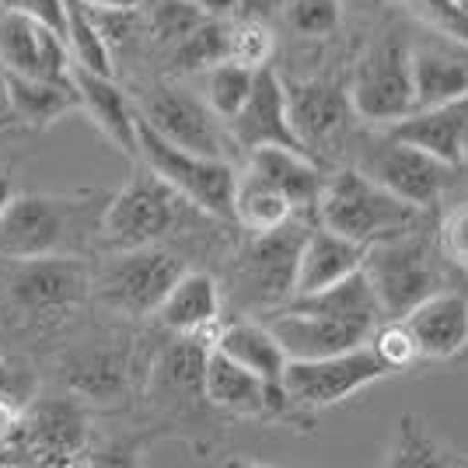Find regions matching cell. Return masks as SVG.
I'll list each match as a JSON object with an SVG mask.
<instances>
[{"mask_svg": "<svg viewBox=\"0 0 468 468\" xmlns=\"http://www.w3.org/2000/svg\"><path fill=\"white\" fill-rule=\"evenodd\" d=\"M381 318L385 314L378 308L367 276L356 270L325 291L297 293L287 304L266 312L262 322L273 329L291 360H312L371 343Z\"/></svg>", "mask_w": 468, "mask_h": 468, "instance_id": "1", "label": "cell"}, {"mask_svg": "<svg viewBox=\"0 0 468 468\" xmlns=\"http://www.w3.org/2000/svg\"><path fill=\"white\" fill-rule=\"evenodd\" d=\"M91 301V266L80 255L0 259V312L11 329L42 332Z\"/></svg>", "mask_w": 468, "mask_h": 468, "instance_id": "2", "label": "cell"}, {"mask_svg": "<svg viewBox=\"0 0 468 468\" xmlns=\"http://www.w3.org/2000/svg\"><path fill=\"white\" fill-rule=\"evenodd\" d=\"M105 193H15L0 214V259L80 255L88 231H98Z\"/></svg>", "mask_w": 468, "mask_h": 468, "instance_id": "3", "label": "cell"}, {"mask_svg": "<svg viewBox=\"0 0 468 468\" xmlns=\"http://www.w3.org/2000/svg\"><path fill=\"white\" fill-rule=\"evenodd\" d=\"M430 210L412 207L410 199L395 196L381 182L364 176L356 165H339L325 172L322 193L314 203V220L335 234L360 241L364 249L385 238H399L427 228Z\"/></svg>", "mask_w": 468, "mask_h": 468, "instance_id": "4", "label": "cell"}, {"mask_svg": "<svg viewBox=\"0 0 468 468\" xmlns=\"http://www.w3.org/2000/svg\"><path fill=\"white\" fill-rule=\"evenodd\" d=\"M189 214H196L189 199H182L144 161H133V176L126 178V186L105 199L98 238L109 252L161 245L168 234L186 228Z\"/></svg>", "mask_w": 468, "mask_h": 468, "instance_id": "5", "label": "cell"}, {"mask_svg": "<svg viewBox=\"0 0 468 468\" xmlns=\"http://www.w3.org/2000/svg\"><path fill=\"white\" fill-rule=\"evenodd\" d=\"M312 217H291L273 231L249 234L231 259V297L252 314H266L293 297L297 259Z\"/></svg>", "mask_w": 468, "mask_h": 468, "instance_id": "6", "label": "cell"}, {"mask_svg": "<svg viewBox=\"0 0 468 468\" xmlns=\"http://www.w3.org/2000/svg\"><path fill=\"white\" fill-rule=\"evenodd\" d=\"M137 161H144L151 172H157L182 199H189L199 214L234 224V186H238V165L234 161L186 151V147L154 133L140 116Z\"/></svg>", "mask_w": 468, "mask_h": 468, "instance_id": "7", "label": "cell"}, {"mask_svg": "<svg viewBox=\"0 0 468 468\" xmlns=\"http://www.w3.org/2000/svg\"><path fill=\"white\" fill-rule=\"evenodd\" d=\"M360 270L367 276L385 318H402L423 297L448 287L437 266V245L427 238V228L367 245Z\"/></svg>", "mask_w": 468, "mask_h": 468, "instance_id": "8", "label": "cell"}, {"mask_svg": "<svg viewBox=\"0 0 468 468\" xmlns=\"http://www.w3.org/2000/svg\"><path fill=\"white\" fill-rule=\"evenodd\" d=\"M182 273L186 262L172 249H119L91 270V301L122 318H147Z\"/></svg>", "mask_w": 468, "mask_h": 468, "instance_id": "9", "label": "cell"}, {"mask_svg": "<svg viewBox=\"0 0 468 468\" xmlns=\"http://www.w3.org/2000/svg\"><path fill=\"white\" fill-rule=\"evenodd\" d=\"M412 36L406 28H385L364 46L346 80L360 122L385 126L412 112Z\"/></svg>", "mask_w": 468, "mask_h": 468, "instance_id": "10", "label": "cell"}, {"mask_svg": "<svg viewBox=\"0 0 468 468\" xmlns=\"http://www.w3.org/2000/svg\"><path fill=\"white\" fill-rule=\"evenodd\" d=\"M353 165L364 176H371L374 182H381L385 189L410 199L420 210H430V214L444 203L448 189L454 186V176L462 172L454 165H444L441 157L406 144V140L391 137L388 130L356 140Z\"/></svg>", "mask_w": 468, "mask_h": 468, "instance_id": "11", "label": "cell"}, {"mask_svg": "<svg viewBox=\"0 0 468 468\" xmlns=\"http://www.w3.org/2000/svg\"><path fill=\"white\" fill-rule=\"evenodd\" d=\"M130 98H133L137 116L165 140H172L186 151H196V154L234 161L238 147H234L224 119H217L214 109L207 105V98L193 95L189 88H182L176 80L144 84L137 95Z\"/></svg>", "mask_w": 468, "mask_h": 468, "instance_id": "12", "label": "cell"}, {"mask_svg": "<svg viewBox=\"0 0 468 468\" xmlns=\"http://www.w3.org/2000/svg\"><path fill=\"white\" fill-rule=\"evenodd\" d=\"M287 88V116H291L293 137L314 161H329L339 147L356 140L360 116L350 101V88L339 78H304L283 80Z\"/></svg>", "mask_w": 468, "mask_h": 468, "instance_id": "13", "label": "cell"}, {"mask_svg": "<svg viewBox=\"0 0 468 468\" xmlns=\"http://www.w3.org/2000/svg\"><path fill=\"white\" fill-rule=\"evenodd\" d=\"M391 378V371L378 360L371 343L353 346L329 356H312V360H287L283 367V388L301 410H329L339 406L364 388Z\"/></svg>", "mask_w": 468, "mask_h": 468, "instance_id": "14", "label": "cell"}, {"mask_svg": "<svg viewBox=\"0 0 468 468\" xmlns=\"http://www.w3.org/2000/svg\"><path fill=\"white\" fill-rule=\"evenodd\" d=\"M63 381L88 406H122L137 388V350L130 339H91L63 356Z\"/></svg>", "mask_w": 468, "mask_h": 468, "instance_id": "15", "label": "cell"}, {"mask_svg": "<svg viewBox=\"0 0 468 468\" xmlns=\"http://www.w3.org/2000/svg\"><path fill=\"white\" fill-rule=\"evenodd\" d=\"M18 454L39 465H78L88 454V412L78 395L39 399L25 412V427L15 444Z\"/></svg>", "mask_w": 468, "mask_h": 468, "instance_id": "16", "label": "cell"}, {"mask_svg": "<svg viewBox=\"0 0 468 468\" xmlns=\"http://www.w3.org/2000/svg\"><path fill=\"white\" fill-rule=\"evenodd\" d=\"M228 133L241 154H249L255 147H291L308 154L301 140L293 137L291 116H287V88L273 63L255 70L252 91L245 98V105L228 119Z\"/></svg>", "mask_w": 468, "mask_h": 468, "instance_id": "17", "label": "cell"}, {"mask_svg": "<svg viewBox=\"0 0 468 468\" xmlns=\"http://www.w3.org/2000/svg\"><path fill=\"white\" fill-rule=\"evenodd\" d=\"M412 109L468 98V42L451 36H412Z\"/></svg>", "mask_w": 468, "mask_h": 468, "instance_id": "18", "label": "cell"}, {"mask_svg": "<svg viewBox=\"0 0 468 468\" xmlns=\"http://www.w3.org/2000/svg\"><path fill=\"white\" fill-rule=\"evenodd\" d=\"M0 67L25 78H70V49L63 36L0 4Z\"/></svg>", "mask_w": 468, "mask_h": 468, "instance_id": "19", "label": "cell"}, {"mask_svg": "<svg viewBox=\"0 0 468 468\" xmlns=\"http://www.w3.org/2000/svg\"><path fill=\"white\" fill-rule=\"evenodd\" d=\"M420 360L444 364L468 350V293L441 287L402 314Z\"/></svg>", "mask_w": 468, "mask_h": 468, "instance_id": "20", "label": "cell"}, {"mask_svg": "<svg viewBox=\"0 0 468 468\" xmlns=\"http://www.w3.org/2000/svg\"><path fill=\"white\" fill-rule=\"evenodd\" d=\"M70 80L78 91L80 112L95 122L101 137L116 151L137 161V109H133V98L126 95V88H119L112 74H95L78 63H70Z\"/></svg>", "mask_w": 468, "mask_h": 468, "instance_id": "21", "label": "cell"}, {"mask_svg": "<svg viewBox=\"0 0 468 468\" xmlns=\"http://www.w3.org/2000/svg\"><path fill=\"white\" fill-rule=\"evenodd\" d=\"M210 339L207 335H176V343L165 346L151 364L147 395L161 406H172V410H189L196 402H207L203 367H207Z\"/></svg>", "mask_w": 468, "mask_h": 468, "instance_id": "22", "label": "cell"}, {"mask_svg": "<svg viewBox=\"0 0 468 468\" xmlns=\"http://www.w3.org/2000/svg\"><path fill=\"white\" fill-rule=\"evenodd\" d=\"M224 312V291L214 273L186 270L157 304V322L172 335H214Z\"/></svg>", "mask_w": 468, "mask_h": 468, "instance_id": "23", "label": "cell"}, {"mask_svg": "<svg viewBox=\"0 0 468 468\" xmlns=\"http://www.w3.org/2000/svg\"><path fill=\"white\" fill-rule=\"evenodd\" d=\"M245 172L287 196L293 210L314 220V203L325 182V165L291 147H255L245 154Z\"/></svg>", "mask_w": 468, "mask_h": 468, "instance_id": "24", "label": "cell"}, {"mask_svg": "<svg viewBox=\"0 0 468 468\" xmlns=\"http://www.w3.org/2000/svg\"><path fill=\"white\" fill-rule=\"evenodd\" d=\"M364 245L350 241L343 234H335L332 228L312 220V228L304 234L301 245V259H297V280H293V297L297 293H314L325 291L332 283L346 280L364 266Z\"/></svg>", "mask_w": 468, "mask_h": 468, "instance_id": "25", "label": "cell"}, {"mask_svg": "<svg viewBox=\"0 0 468 468\" xmlns=\"http://www.w3.org/2000/svg\"><path fill=\"white\" fill-rule=\"evenodd\" d=\"M0 74H4L7 105H11L18 126L46 130V126H53L67 112H80L78 91H74V80L70 78H25V74L4 70V67H0Z\"/></svg>", "mask_w": 468, "mask_h": 468, "instance_id": "26", "label": "cell"}, {"mask_svg": "<svg viewBox=\"0 0 468 468\" xmlns=\"http://www.w3.org/2000/svg\"><path fill=\"white\" fill-rule=\"evenodd\" d=\"M214 350H220L228 360H234L238 367L252 371L262 381H283V367H287V350L283 343L273 335V329L266 322L255 318H234L228 325L214 329Z\"/></svg>", "mask_w": 468, "mask_h": 468, "instance_id": "27", "label": "cell"}, {"mask_svg": "<svg viewBox=\"0 0 468 468\" xmlns=\"http://www.w3.org/2000/svg\"><path fill=\"white\" fill-rule=\"evenodd\" d=\"M462 126H465V98L433 109H412L402 119L385 122L391 137L406 140L454 168H462Z\"/></svg>", "mask_w": 468, "mask_h": 468, "instance_id": "28", "label": "cell"}, {"mask_svg": "<svg viewBox=\"0 0 468 468\" xmlns=\"http://www.w3.org/2000/svg\"><path fill=\"white\" fill-rule=\"evenodd\" d=\"M381 465L388 468H468V451L451 448L420 412L395 420Z\"/></svg>", "mask_w": 468, "mask_h": 468, "instance_id": "29", "label": "cell"}, {"mask_svg": "<svg viewBox=\"0 0 468 468\" xmlns=\"http://www.w3.org/2000/svg\"><path fill=\"white\" fill-rule=\"evenodd\" d=\"M291 217H301L293 210L287 196L273 189L270 182L249 176L245 168H238V186H234V224L245 228L249 234L273 231L280 224H287Z\"/></svg>", "mask_w": 468, "mask_h": 468, "instance_id": "30", "label": "cell"}, {"mask_svg": "<svg viewBox=\"0 0 468 468\" xmlns=\"http://www.w3.org/2000/svg\"><path fill=\"white\" fill-rule=\"evenodd\" d=\"M228 25L231 18H203L189 36L172 46V74H207L220 59H228Z\"/></svg>", "mask_w": 468, "mask_h": 468, "instance_id": "31", "label": "cell"}, {"mask_svg": "<svg viewBox=\"0 0 468 468\" xmlns=\"http://www.w3.org/2000/svg\"><path fill=\"white\" fill-rule=\"evenodd\" d=\"M63 42L70 49V63L95 74H112V49L80 0H63Z\"/></svg>", "mask_w": 468, "mask_h": 468, "instance_id": "32", "label": "cell"}, {"mask_svg": "<svg viewBox=\"0 0 468 468\" xmlns=\"http://www.w3.org/2000/svg\"><path fill=\"white\" fill-rule=\"evenodd\" d=\"M252 80H255V70L252 67H241V63H234V59H220L217 67L207 70V105L214 109L217 119H224V126H228V119L245 105V98L252 91Z\"/></svg>", "mask_w": 468, "mask_h": 468, "instance_id": "33", "label": "cell"}, {"mask_svg": "<svg viewBox=\"0 0 468 468\" xmlns=\"http://www.w3.org/2000/svg\"><path fill=\"white\" fill-rule=\"evenodd\" d=\"M276 57V36L270 21L259 18H231L228 25V59L241 67H270Z\"/></svg>", "mask_w": 468, "mask_h": 468, "instance_id": "34", "label": "cell"}, {"mask_svg": "<svg viewBox=\"0 0 468 468\" xmlns=\"http://www.w3.org/2000/svg\"><path fill=\"white\" fill-rule=\"evenodd\" d=\"M280 15L301 39H329L343 25V4L339 0H283Z\"/></svg>", "mask_w": 468, "mask_h": 468, "instance_id": "35", "label": "cell"}, {"mask_svg": "<svg viewBox=\"0 0 468 468\" xmlns=\"http://www.w3.org/2000/svg\"><path fill=\"white\" fill-rule=\"evenodd\" d=\"M203 18H210V15H203L193 0H154L147 28H151V36H154L157 46H168V49H172V46H176L182 36H189Z\"/></svg>", "mask_w": 468, "mask_h": 468, "instance_id": "36", "label": "cell"}, {"mask_svg": "<svg viewBox=\"0 0 468 468\" xmlns=\"http://www.w3.org/2000/svg\"><path fill=\"white\" fill-rule=\"evenodd\" d=\"M371 350L378 353V360L388 367L391 374L410 371L412 364H420V353L412 343L410 329L402 325V318H381L378 329L371 335Z\"/></svg>", "mask_w": 468, "mask_h": 468, "instance_id": "37", "label": "cell"}, {"mask_svg": "<svg viewBox=\"0 0 468 468\" xmlns=\"http://www.w3.org/2000/svg\"><path fill=\"white\" fill-rule=\"evenodd\" d=\"M433 245L448 266L468 270V199L441 214L437 231H433Z\"/></svg>", "mask_w": 468, "mask_h": 468, "instance_id": "38", "label": "cell"}, {"mask_svg": "<svg viewBox=\"0 0 468 468\" xmlns=\"http://www.w3.org/2000/svg\"><path fill=\"white\" fill-rule=\"evenodd\" d=\"M416 11L433 32L468 42V0H416Z\"/></svg>", "mask_w": 468, "mask_h": 468, "instance_id": "39", "label": "cell"}, {"mask_svg": "<svg viewBox=\"0 0 468 468\" xmlns=\"http://www.w3.org/2000/svg\"><path fill=\"white\" fill-rule=\"evenodd\" d=\"M0 395L32 406L36 395H39V374H36V367L28 360H18V356H0Z\"/></svg>", "mask_w": 468, "mask_h": 468, "instance_id": "40", "label": "cell"}, {"mask_svg": "<svg viewBox=\"0 0 468 468\" xmlns=\"http://www.w3.org/2000/svg\"><path fill=\"white\" fill-rule=\"evenodd\" d=\"M0 4L28 15L32 21H39L46 28H53L57 36H63V0H0Z\"/></svg>", "mask_w": 468, "mask_h": 468, "instance_id": "41", "label": "cell"}, {"mask_svg": "<svg viewBox=\"0 0 468 468\" xmlns=\"http://www.w3.org/2000/svg\"><path fill=\"white\" fill-rule=\"evenodd\" d=\"M283 11V0H238V18L273 21Z\"/></svg>", "mask_w": 468, "mask_h": 468, "instance_id": "42", "label": "cell"}, {"mask_svg": "<svg viewBox=\"0 0 468 468\" xmlns=\"http://www.w3.org/2000/svg\"><path fill=\"white\" fill-rule=\"evenodd\" d=\"M91 15H126V11H140L144 0H80Z\"/></svg>", "mask_w": 468, "mask_h": 468, "instance_id": "43", "label": "cell"}, {"mask_svg": "<svg viewBox=\"0 0 468 468\" xmlns=\"http://www.w3.org/2000/svg\"><path fill=\"white\" fill-rule=\"evenodd\" d=\"M193 4L210 18H238V0H193Z\"/></svg>", "mask_w": 468, "mask_h": 468, "instance_id": "44", "label": "cell"}, {"mask_svg": "<svg viewBox=\"0 0 468 468\" xmlns=\"http://www.w3.org/2000/svg\"><path fill=\"white\" fill-rule=\"evenodd\" d=\"M11 126H18L15 122V112H11V105H7V91H4V74H0V137L11 130Z\"/></svg>", "mask_w": 468, "mask_h": 468, "instance_id": "45", "label": "cell"}, {"mask_svg": "<svg viewBox=\"0 0 468 468\" xmlns=\"http://www.w3.org/2000/svg\"><path fill=\"white\" fill-rule=\"evenodd\" d=\"M15 193H18V186H15V176H11V172H0V214H4V207L15 199Z\"/></svg>", "mask_w": 468, "mask_h": 468, "instance_id": "46", "label": "cell"}, {"mask_svg": "<svg viewBox=\"0 0 468 468\" xmlns=\"http://www.w3.org/2000/svg\"><path fill=\"white\" fill-rule=\"evenodd\" d=\"M462 168H468V98H465V126H462Z\"/></svg>", "mask_w": 468, "mask_h": 468, "instance_id": "47", "label": "cell"}, {"mask_svg": "<svg viewBox=\"0 0 468 468\" xmlns=\"http://www.w3.org/2000/svg\"><path fill=\"white\" fill-rule=\"evenodd\" d=\"M371 4H395V0H371Z\"/></svg>", "mask_w": 468, "mask_h": 468, "instance_id": "48", "label": "cell"}]
</instances>
